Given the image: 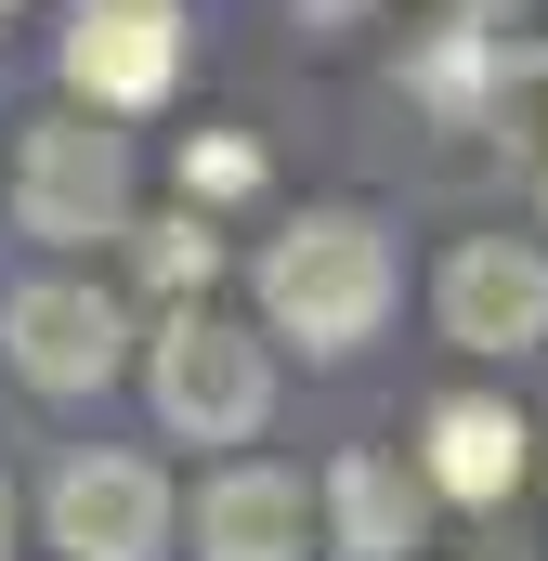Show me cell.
Segmentation results:
<instances>
[{"mask_svg": "<svg viewBox=\"0 0 548 561\" xmlns=\"http://www.w3.org/2000/svg\"><path fill=\"white\" fill-rule=\"evenodd\" d=\"M392 287H406V262H392L379 209H300L262 249V327L300 340V353H366L379 313H392Z\"/></svg>", "mask_w": 548, "mask_h": 561, "instance_id": "obj_1", "label": "cell"}, {"mask_svg": "<svg viewBox=\"0 0 548 561\" xmlns=\"http://www.w3.org/2000/svg\"><path fill=\"white\" fill-rule=\"evenodd\" d=\"M13 222H26L39 249H105V236H132V131L92 118V105L26 118V144H13Z\"/></svg>", "mask_w": 548, "mask_h": 561, "instance_id": "obj_2", "label": "cell"}, {"mask_svg": "<svg viewBox=\"0 0 548 561\" xmlns=\"http://www.w3.org/2000/svg\"><path fill=\"white\" fill-rule=\"evenodd\" d=\"M144 392H157L170 444H249V431L274 419V353L249 327H222V313L183 300V313L157 327V353H144Z\"/></svg>", "mask_w": 548, "mask_h": 561, "instance_id": "obj_3", "label": "cell"}, {"mask_svg": "<svg viewBox=\"0 0 548 561\" xmlns=\"http://www.w3.org/2000/svg\"><path fill=\"white\" fill-rule=\"evenodd\" d=\"M183 79V0H79L66 13V92L92 118H144Z\"/></svg>", "mask_w": 548, "mask_h": 561, "instance_id": "obj_4", "label": "cell"}, {"mask_svg": "<svg viewBox=\"0 0 548 561\" xmlns=\"http://www.w3.org/2000/svg\"><path fill=\"white\" fill-rule=\"evenodd\" d=\"M0 353L26 392H105L132 366V313L105 287H13L0 300Z\"/></svg>", "mask_w": 548, "mask_h": 561, "instance_id": "obj_5", "label": "cell"}, {"mask_svg": "<svg viewBox=\"0 0 548 561\" xmlns=\"http://www.w3.org/2000/svg\"><path fill=\"white\" fill-rule=\"evenodd\" d=\"M431 313H444L457 353H548V262L523 236H457Z\"/></svg>", "mask_w": 548, "mask_h": 561, "instance_id": "obj_6", "label": "cell"}, {"mask_svg": "<svg viewBox=\"0 0 548 561\" xmlns=\"http://www.w3.org/2000/svg\"><path fill=\"white\" fill-rule=\"evenodd\" d=\"M39 523H53L66 561H157L170 549V483L144 457H66L53 496H39Z\"/></svg>", "mask_w": 548, "mask_h": 561, "instance_id": "obj_7", "label": "cell"}, {"mask_svg": "<svg viewBox=\"0 0 548 561\" xmlns=\"http://www.w3.org/2000/svg\"><path fill=\"white\" fill-rule=\"evenodd\" d=\"M300 536H313V496H300V470L236 457V470L196 496V561H300Z\"/></svg>", "mask_w": 548, "mask_h": 561, "instance_id": "obj_8", "label": "cell"}, {"mask_svg": "<svg viewBox=\"0 0 548 561\" xmlns=\"http://www.w3.org/2000/svg\"><path fill=\"white\" fill-rule=\"evenodd\" d=\"M418 431H431V444H418V483H431V496H457V510H496V496L523 483V419H510V405H483V392H444Z\"/></svg>", "mask_w": 548, "mask_h": 561, "instance_id": "obj_9", "label": "cell"}, {"mask_svg": "<svg viewBox=\"0 0 548 561\" xmlns=\"http://www.w3.org/2000/svg\"><path fill=\"white\" fill-rule=\"evenodd\" d=\"M418 523H431V483H418L406 457L353 444V457L327 470V549H340V561H406Z\"/></svg>", "mask_w": 548, "mask_h": 561, "instance_id": "obj_10", "label": "cell"}, {"mask_svg": "<svg viewBox=\"0 0 548 561\" xmlns=\"http://www.w3.org/2000/svg\"><path fill=\"white\" fill-rule=\"evenodd\" d=\"M483 131L510 144V170L548 196V39H523V53L483 66Z\"/></svg>", "mask_w": 548, "mask_h": 561, "instance_id": "obj_11", "label": "cell"}, {"mask_svg": "<svg viewBox=\"0 0 548 561\" xmlns=\"http://www.w3.org/2000/svg\"><path fill=\"white\" fill-rule=\"evenodd\" d=\"M144 262H157V287H209V275H222L209 222H157V236H144Z\"/></svg>", "mask_w": 548, "mask_h": 561, "instance_id": "obj_12", "label": "cell"}, {"mask_svg": "<svg viewBox=\"0 0 548 561\" xmlns=\"http://www.w3.org/2000/svg\"><path fill=\"white\" fill-rule=\"evenodd\" d=\"M249 183H262L249 144H183V196H249Z\"/></svg>", "mask_w": 548, "mask_h": 561, "instance_id": "obj_13", "label": "cell"}, {"mask_svg": "<svg viewBox=\"0 0 548 561\" xmlns=\"http://www.w3.org/2000/svg\"><path fill=\"white\" fill-rule=\"evenodd\" d=\"M0 561H13V483H0Z\"/></svg>", "mask_w": 548, "mask_h": 561, "instance_id": "obj_14", "label": "cell"}, {"mask_svg": "<svg viewBox=\"0 0 548 561\" xmlns=\"http://www.w3.org/2000/svg\"><path fill=\"white\" fill-rule=\"evenodd\" d=\"M470 561H523V549H470Z\"/></svg>", "mask_w": 548, "mask_h": 561, "instance_id": "obj_15", "label": "cell"}, {"mask_svg": "<svg viewBox=\"0 0 548 561\" xmlns=\"http://www.w3.org/2000/svg\"><path fill=\"white\" fill-rule=\"evenodd\" d=\"M0 13H13V0H0Z\"/></svg>", "mask_w": 548, "mask_h": 561, "instance_id": "obj_16", "label": "cell"}]
</instances>
